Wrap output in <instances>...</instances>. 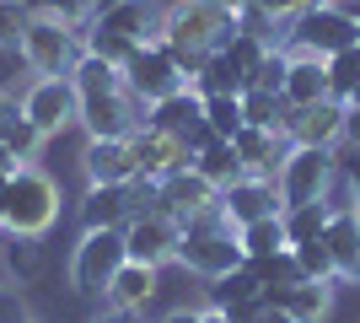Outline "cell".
I'll return each mask as SVG.
<instances>
[{
  "label": "cell",
  "mask_w": 360,
  "mask_h": 323,
  "mask_svg": "<svg viewBox=\"0 0 360 323\" xmlns=\"http://www.w3.org/2000/svg\"><path fill=\"white\" fill-rule=\"evenodd\" d=\"M178 227H183V237H178V264L188 270V275L221 280V275H231V270H242V264H248V253H242V243H237V227L221 215V205L183 215Z\"/></svg>",
  "instance_id": "6da1fadb"
},
{
  "label": "cell",
  "mask_w": 360,
  "mask_h": 323,
  "mask_svg": "<svg viewBox=\"0 0 360 323\" xmlns=\"http://www.w3.org/2000/svg\"><path fill=\"white\" fill-rule=\"evenodd\" d=\"M60 184L49 178L44 167H16L11 178H6V189H0V232L6 237H44L54 221H60Z\"/></svg>",
  "instance_id": "7a4b0ae2"
},
{
  "label": "cell",
  "mask_w": 360,
  "mask_h": 323,
  "mask_svg": "<svg viewBox=\"0 0 360 323\" xmlns=\"http://www.w3.org/2000/svg\"><path fill=\"white\" fill-rule=\"evenodd\" d=\"M167 44L199 49V54H221L231 38H237V11L221 6V0H172L162 11V32Z\"/></svg>",
  "instance_id": "3957f363"
},
{
  "label": "cell",
  "mask_w": 360,
  "mask_h": 323,
  "mask_svg": "<svg viewBox=\"0 0 360 323\" xmlns=\"http://www.w3.org/2000/svg\"><path fill=\"white\" fill-rule=\"evenodd\" d=\"M81 54H86V32L49 11H32L27 32H22V49H16V60L27 65L32 76H70Z\"/></svg>",
  "instance_id": "277c9868"
},
{
  "label": "cell",
  "mask_w": 360,
  "mask_h": 323,
  "mask_svg": "<svg viewBox=\"0 0 360 323\" xmlns=\"http://www.w3.org/2000/svg\"><path fill=\"white\" fill-rule=\"evenodd\" d=\"M355 44H360L355 11L333 6V0L312 6L307 16H296L285 27V49L290 54H312V60H333V54H345V49H355Z\"/></svg>",
  "instance_id": "5b68a950"
},
{
  "label": "cell",
  "mask_w": 360,
  "mask_h": 323,
  "mask_svg": "<svg viewBox=\"0 0 360 323\" xmlns=\"http://www.w3.org/2000/svg\"><path fill=\"white\" fill-rule=\"evenodd\" d=\"M129 248L124 232H81V243L70 248V291L75 296H103L108 280L124 270Z\"/></svg>",
  "instance_id": "8992f818"
},
{
  "label": "cell",
  "mask_w": 360,
  "mask_h": 323,
  "mask_svg": "<svg viewBox=\"0 0 360 323\" xmlns=\"http://www.w3.org/2000/svg\"><path fill=\"white\" fill-rule=\"evenodd\" d=\"M146 113L150 103H140L135 92H129V81H124L119 92H91L81 97V129H86V140H129L135 129H146Z\"/></svg>",
  "instance_id": "52a82bcc"
},
{
  "label": "cell",
  "mask_w": 360,
  "mask_h": 323,
  "mask_svg": "<svg viewBox=\"0 0 360 323\" xmlns=\"http://www.w3.org/2000/svg\"><path fill=\"white\" fill-rule=\"evenodd\" d=\"M339 178V151H323V146H290L285 167L274 172V184H280V200L285 205H312L323 200Z\"/></svg>",
  "instance_id": "ba28073f"
},
{
  "label": "cell",
  "mask_w": 360,
  "mask_h": 323,
  "mask_svg": "<svg viewBox=\"0 0 360 323\" xmlns=\"http://www.w3.org/2000/svg\"><path fill=\"white\" fill-rule=\"evenodd\" d=\"M22 113H27L44 135H65L75 119H81V92H75L70 76H38L22 92Z\"/></svg>",
  "instance_id": "9c48e42d"
},
{
  "label": "cell",
  "mask_w": 360,
  "mask_h": 323,
  "mask_svg": "<svg viewBox=\"0 0 360 323\" xmlns=\"http://www.w3.org/2000/svg\"><path fill=\"white\" fill-rule=\"evenodd\" d=\"M178 215L167 210H150V215H135L129 227H124V248H129V259L135 264H150V270H162V264L178 259Z\"/></svg>",
  "instance_id": "30bf717a"
},
{
  "label": "cell",
  "mask_w": 360,
  "mask_h": 323,
  "mask_svg": "<svg viewBox=\"0 0 360 323\" xmlns=\"http://www.w3.org/2000/svg\"><path fill=\"white\" fill-rule=\"evenodd\" d=\"M124 81H129V92H135L140 103H162V97H172V92H183V87H188V81H183V70L167 60V49L156 44V38L135 49V60L124 65Z\"/></svg>",
  "instance_id": "8fae6325"
},
{
  "label": "cell",
  "mask_w": 360,
  "mask_h": 323,
  "mask_svg": "<svg viewBox=\"0 0 360 323\" xmlns=\"http://www.w3.org/2000/svg\"><path fill=\"white\" fill-rule=\"evenodd\" d=\"M339 135H345V103H339V97H323V103H312V108H285V140L290 146L339 151Z\"/></svg>",
  "instance_id": "7c38bea8"
},
{
  "label": "cell",
  "mask_w": 360,
  "mask_h": 323,
  "mask_svg": "<svg viewBox=\"0 0 360 323\" xmlns=\"http://www.w3.org/2000/svg\"><path fill=\"white\" fill-rule=\"evenodd\" d=\"M285 200H280V184L274 178H237V184L221 189V215L231 227H248L258 215H280Z\"/></svg>",
  "instance_id": "4fadbf2b"
},
{
  "label": "cell",
  "mask_w": 360,
  "mask_h": 323,
  "mask_svg": "<svg viewBox=\"0 0 360 323\" xmlns=\"http://www.w3.org/2000/svg\"><path fill=\"white\" fill-rule=\"evenodd\" d=\"M231 146H237L248 178H274L290 156V140L280 135V129H253V124H242L237 135H231Z\"/></svg>",
  "instance_id": "5bb4252c"
},
{
  "label": "cell",
  "mask_w": 360,
  "mask_h": 323,
  "mask_svg": "<svg viewBox=\"0 0 360 323\" xmlns=\"http://www.w3.org/2000/svg\"><path fill=\"white\" fill-rule=\"evenodd\" d=\"M129 146H135L140 178H156V184H162L167 172H178V167H194V156L183 151V140L178 135H162V129H150V124L129 135Z\"/></svg>",
  "instance_id": "9a60e30c"
},
{
  "label": "cell",
  "mask_w": 360,
  "mask_h": 323,
  "mask_svg": "<svg viewBox=\"0 0 360 323\" xmlns=\"http://www.w3.org/2000/svg\"><path fill=\"white\" fill-rule=\"evenodd\" d=\"M156 189H162V210H167V215H178V221H183V215H194V210H210V205H221V189H215L199 167L167 172Z\"/></svg>",
  "instance_id": "2e32d148"
},
{
  "label": "cell",
  "mask_w": 360,
  "mask_h": 323,
  "mask_svg": "<svg viewBox=\"0 0 360 323\" xmlns=\"http://www.w3.org/2000/svg\"><path fill=\"white\" fill-rule=\"evenodd\" d=\"M75 215H81V232H124L129 227V189L124 184H86Z\"/></svg>",
  "instance_id": "e0dca14e"
},
{
  "label": "cell",
  "mask_w": 360,
  "mask_h": 323,
  "mask_svg": "<svg viewBox=\"0 0 360 323\" xmlns=\"http://www.w3.org/2000/svg\"><path fill=\"white\" fill-rule=\"evenodd\" d=\"M156 291H162V270H150V264H135V259H124V270L113 280H108V291L103 302L113 312H146L150 302H156Z\"/></svg>",
  "instance_id": "ac0fdd59"
},
{
  "label": "cell",
  "mask_w": 360,
  "mask_h": 323,
  "mask_svg": "<svg viewBox=\"0 0 360 323\" xmlns=\"http://www.w3.org/2000/svg\"><path fill=\"white\" fill-rule=\"evenodd\" d=\"M81 172L86 184H129L135 178V146L129 140H86L81 146Z\"/></svg>",
  "instance_id": "d6986e66"
},
{
  "label": "cell",
  "mask_w": 360,
  "mask_h": 323,
  "mask_svg": "<svg viewBox=\"0 0 360 323\" xmlns=\"http://www.w3.org/2000/svg\"><path fill=\"white\" fill-rule=\"evenodd\" d=\"M91 27L119 32V38H129V44H150V38L162 32V11H156V0H119V6L103 11Z\"/></svg>",
  "instance_id": "ffe728a7"
},
{
  "label": "cell",
  "mask_w": 360,
  "mask_h": 323,
  "mask_svg": "<svg viewBox=\"0 0 360 323\" xmlns=\"http://www.w3.org/2000/svg\"><path fill=\"white\" fill-rule=\"evenodd\" d=\"M285 108H312L328 97V60H312V54H290L285 87H280Z\"/></svg>",
  "instance_id": "44dd1931"
},
{
  "label": "cell",
  "mask_w": 360,
  "mask_h": 323,
  "mask_svg": "<svg viewBox=\"0 0 360 323\" xmlns=\"http://www.w3.org/2000/svg\"><path fill=\"white\" fill-rule=\"evenodd\" d=\"M248 270L258 275V286H264V302H285L290 286H301V264L290 248H280V253H264V259H248Z\"/></svg>",
  "instance_id": "7402d4cb"
},
{
  "label": "cell",
  "mask_w": 360,
  "mask_h": 323,
  "mask_svg": "<svg viewBox=\"0 0 360 323\" xmlns=\"http://www.w3.org/2000/svg\"><path fill=\"white\" fill-rule=\"evenodd\" d=\"M194 119H205V97H199L194 87H183V92L162 97V103H150V113H146V124L162 129V135H183Z\"/></svg>",
  "instance_id": "603a6c76"
},
{
  "label": "cell",
  "mask_w": 360,
  "mask_h": 323,
  "mask_svg": "<svg viewBox=\"0 0 360 323\" xmlns=\"http://www.w3.org/2000/svg\"><path fill=\"white\" fill-rule=\"evenodd\" d=\"M323 243L339 264V280L349 286V270H355V253H360V210H333L328 227H323Z\"/></svg>",
  "instance_id": "cb8c5ba5"
},
{
  "label": "cell",
  "mask_w": 360,
  "mask_h": 323,
  "mask_svg": "<svg viewBox=\"0 0 360 323\" xmlns=\"http://www.w3.org/2000/svg\"><path fill=\"white\" fill-rule=\"evenodd\" d=\"M188 87H194L199 97H242L248 92V76L231 65V54H210V65H205Z\"/></svg>",
  "instance_id": "d4e9b609"
},
{
  "label": "cell",
  "mask_w": 360,
  "mask_h": 323,
  "mask_svg": "<svg viewBox=\"0 0 360 323\" xmlns=\"http://www.w3.org/2000/svg\"><path fill=\"white\" fill-rule=\"evenodd\" d=\"M280 308H285L296 323H328V312H333V286L301 280V286H290V291H285V302H280Z\"/></svg>",
  "instance_id": "484cf974"
},
{
  "label": "cell",
  "mask_w": 360,
  "mask_h": 323,
  "mask_svg": "<svg viewBox=\"0 0 360 323\" xmlns=\"http://www.w3.org/2000/svg\"><path fill=\"white\" fill-rule=\"evenodd\" d=\"M328 205L323 200H312V205H285L280 210V227H285V243L296 248V243H312V237H323V227H328Z\"/></svg>",
  "instance_id": "4316f807"
},
{
  "label": "cell",
  "mask_w": 360,
  "mask_h": 323,
  "mask_svg": "<svg viewBox=\"0 0 360 323\" xmlns=\"http://www.w3.org/2000/svg\"><path fill=\"white\" fill-rule=\"evenodd\" d=\"M242 124H253V129H280V135H285V97L264 92V87H248V92H242Z\"/></svg>",
  "instance_id": "83f0119b"
},
{
  "label": "cell",
  "mask_w": 360,
  "mask_h": 323,
  "mask_svg": "<svg viewBox=\"0 0 360 323\" xmlns=\"http://www.w3.org/2000/svg\"><path fill=\"white\" fill-rule=\"evenodd\" d=\"M194 167L205 172L215 189L237 184V178H248V172H242V156H237V146H231V140H215V146H205V151L194 156Z\"/></svg>",
  "instance_id": "f1b7e54d"
},
{
  "label": "cell",
  "mask_w": 360,
  "mask_h": 323,
  "mask_svg": "<svg viewBox=\"0 0 360 323\" xmlns=\"http://www.w3.org/2000/svg\"><path fill=\"white\" fill-rule=\"evenodd\" d=\"M237 243L248 259H264V253H280L285 243V227H280V215H258V221H248V227H237Z\"/></svg>",
  "instance_id": "f546056e"
},
{
  "label": "cell",
  "mask_w": 360,
  "mask_h": 323,
  "mask_svg": "<svg viewBox=\"0 0 360 323\" xmlns=\"http://www.w3.org/2000/svg\"><path fill=\"white\" fill-rule=\"evenodd\" d=\"M70 81H75V92H81V97H91V92H119V87H124V70H119V65H108V60H97V54H81L75 70H70Z\"/></svg>",
  "instance_id": "4dcf8cb0"
},
{
  "label": "cell",
  "mask_w": 360,
  "mask_h": 323,
  "mask_svg": "<svg viewBox=\"0 0 360 323\" xmlns=\"http://www.w3.org/2000/svg\"><path fill=\"white\" fill-rule=\"evenodd\" d=\"M237 32H248V38H258L264 49H285V22L280 16H269L258 0H248L237 11Z\"/></svg>",
  "instance_id": "1f68e13d"
},
{
  "label": "cell",
  "mask_w": 360,
  "mask_h": 323,
  "mask_svg": "<svg viewBox=\"0 0 360 323\" xmlns=\"http://www.w3.org/2000/svg\"><path fill=\"white\" fill-rule=\"evenodd\" d=\"M290 253H296V264H301V280L339 286V264H333V253H328V243H323V237H312V243H296Z\"/></svg>",
  "instance_id": "d6a6232c"
},
{
  "label": "cell",
  "mask_w": 360,
  "mask_h": 323,
  "mask_svg": "<svg viewBox=\"0 0 360 323\" xmlns=\"http://www.w3.org/2000/svg\"><path fill=\"white\" fill-rule=\"evenodd\" d=\"M0 259H6V275H11L16 286H27V280H38V270H44V253H38V237H11Z\"/></svg>",
  "instance_id": "836d02e7"
},
{
  "label": "cell",
  "mask_w": 360,
  "mask_h": 323,
  "mask_svg": "<svg viewBox=\"0 0 360 323\" xmlns=\"http://www.w3.org/2000/svg\"><path fill=\"white\" fill-rule=\"evenodd\" d=\"M215 291H210V302L215 308H237V302H253V296H264V286H258V275L242 264V270H231V275H221V280H210Z\"/></svg>",
  "instance_id": "e575fe53"
},
{
  "label": "cell",
  "mask_w": 360,
  "mask_h": 323,
  "mask_svg": "<svg viewBox=\"0 0 360 323\" xmlns=\"http://www.w3.org/2000/svg\"><path fill=\"white\" fill-rule=\"evenodd\" d=\"M27 22H32V0H0V49H6V54L22 49Z\"/></svg>",
  "instance_id": "d590c367"
},
{
  "label": "cell",
  "mask_w": 360,
  "mask_h": 323,
  "mask_svg": "<svg viewBox=\"0 0 360 323\" xmlns=\"http://www.w3.org/2000/svg\"><path fill=\"white\" fill-rule=\"evenodd\" d=\"M135 49H140V44H129V38H119V32L86 27V54H97V60H108V65H119V70L135 60Z\"/></svg>",
  "instance_id": "8d00e7d4"
},
{
  "label": "cell",
  "mask_w": 360,
  "mask_h": 323,
  "mask_svg": "<svg viewBox=\"0 0 360 323\" xmlns=\"http://www.w3.org/2000/svg\"><path fill=\"white\" fill-rule=\"evenodd\" d=\"M355 81H360V44L328 60V97H339V103H345V97L355 92Z\"/></svg>",
  "instance_id": "74e56055"
},
{
  "label": "cell",
  "mask_w": 360,
  "mask_h": 323,
  "mask_svg": "<svg viewBox=\"0 0 360 323\" xmlns=\"http://www.w3.org/2000/svg\"><path fill=\"white\" fill-rule=\"evenodd\" d=\"M205 124L221 140H231L242 129V97H205Z\"/></svg>",
  "instance_id": "f35d334b"
},
{
  "label": "cell",
  "mask_w": 360,
  "mask_h": 323,
  "mask_svg": "<svg viewBox=\"0 0 360 323\" xmlns=\"http://www.w3.org/2000/svg\"><path fill=\"white\" fill-rule=\"evenodd\" d=\"M32 11H49V16H60V22H70V27L86 32L91 22H97V0H38Z\"/></svg>",
  "instance_id": "ab89813d"
},
{
  "label": "cell",
  "mask_w": 360,
  "mask_h": 323,
  "mask_svg": "<svg viewBox=\"0 0 360 323\" xmlns=\"http://www.w3.org/2000/svg\"><path fill=\"white\" fill-rule=\"evenodd\" d=\"M285 70H290V49H269V54H264V65H258V76H253V87L280 92V87H285Z\"/></svg>",
  "instance_id": "60d3db41"
},
{
  "label": "cell",
  "mask_w": 360,
  "mask_h": 323,
  "mask_svg": "<svg viewBox=\"0 0 360 323\" xmlns=\"http://www.w3.org/2000/svg\"><path fill=\"white\" fill-rule=\"evenodd\" d=\"M27 296L16 291V280H0V323H27Z\"/></svg>",
  "instance_id": "b9f144b4"
},
{
  "label": "cell",
  "mask_w": 360,
  "mask_h": 323,
  "mask_svg": "<svg viewBox=\"0 0 360 323\" xmlns=\"http://www.w3.org/2000/svg\"><path fill=\"white\" fill-rule=\"evenodd\" d=\"M258 6H264V11H269V16H280V22H285V27H290L296 16H307V11H312V6H323V0H258Z\"/></svg>",
  "instance_id": "7bdbcfd3"
},
{
  "label": "cell",
  "mask_w": 360,
  "mask_h": 323,
  "mask_svg": "<svg viewBox=\"0 0 360 323\" xmlns=\"http://www.w3.org/2000/svg\"><path fill=\"white\" fill-rule=\"evenodd\" d=\"M183 151H188V156H199V151H205V146H215V140H221V135H215V129H210V124H205V119H194V124H188V129H183Z\"/></svg>",
  "instance_id": "ee69618b"
},
{
  "label": "cell",
  "mask_w": 360,
  "mask_h": 323,
  "mask_svg": "<svg viewBox=\"0 0 360 323\" xmlns=\"http://www.w3.org/2000/svg\"><path fill=\"white\" fill-rule=\"evenodd\" d=\"M258 308H264V296H253V302H237V308H221L226 323H258Z\"/></svg>",
  "instance_id": "f6af8a7d"
},
{
  "label": "cell",
  "mask_w": 360,
  "mask_h": 323,
  "mask_svg": "<svg viewBox=\"0 0 360 323\" xmlns=\"http://www.w3.org/2000/svg\"><path fill=\"white\" fill-rule=\"evenodd\" d=\"M339 146L360 151V108H349V103H345V135H339Z\"/></svg>",
  "instance_id": "bcb514c9"
},
{
  "label": "cell",
  "mask_w": 360,
  "mask_h": 323,
  "mask_svg": "<svg viewBox=\"0 0 360 323\" xmlns=\"http://www.w3.org/2000/svg\"><path fill=\"white\" fill-rule=\"evenodd\" d=\"M258 323H296V318H290L285 308H274V302H264V308H258Z\"/></svg>",
  "instance_id": "7dc6e473"
},
{
  "label": "cell",
  "mask_w": 360,
  "mask_h": 323,
  "mask_svg": "<svg viewBox=\"0 0 360 323\" xmlns=\"http://www.w3.org/2000/svg\"><path fill=\"white\" fill-rule=\"evenodd\" d=\"M91 323H146V312H113V308H108L103 318H91Z\"/></svg>",
  "instance_id": "c3c4849f"
},
{
  "label": "cell",
  "mask_w": 360,
  "mask_h": 323,
  "mask_svg": "<svg viewBox=\"0 0 360 323\" xmlns=\"http://www.w3.org/2000/svg\"><path fill=\"white\" fill-rule=\"evenodd\" d=\"M162 323H199V308H172Z\"/></svg>",
  "instance_id": "681fc988"
},
{
  "label": "cell",
  "mask_w": 360,
  "mask_h": 323,
  "mask_svg": "<svg viewBox=\"0 0 360 323\" xmlns=\"http://www.w3.org/2000/svg\"><path fill=\"white\" fill-rule=\"evenodd\" d=\"M199 323H226V312H221V308L210 302V308H199Z\"/></svg>",
  "instance_id": "f907efd6"
},
{
  "label": "cell",
  "mask_w": 360,
  "mask_h": 323,
  "mask_svg": "<svg viewBox=\"0 0 360 323\" xmlns=\"http://www.w3.org/2000/svg\"><path fill=\"white\" fill-rule=\"evenodd\" d=\"M345 103H349V108H360V81H355V92H349V97H345Z\"/></svg>",
  "instance_id": "816d5d0a"
},
{
  "label": "cell",
  "mask_w": 360,
  "mask_h": 323,
  "mask_svg": "<svg viewBox=\"0 0 360 323\" xmlns=\"http://www.w3.org/2000/svg\"><path fill=\"white\" fill-rule=\"evenodd\" d=\"M221 6H231V11H242V6H248V0H221Z\"/></svg>",
  "instance_id": "f5cc1de1"
},
{
  "label": "cell",
  "mask_w": 360,
  "mask_h": 323,
  "mask_svg": "<svg viewBox=\"0 0 360 323\" xmlns=\"http://www.w3.org/2000/svg\"><path fill=\"white\" fill-rule=\"evenodd\" d=\"M333 6H345V11H355V6H360V0H333Z\"/></svg>",
  "instance_id": "db71d44e"
},
{
  "label": "cell",
  "mask_w": 360,
  "mask_h": 323,
  "mask_svg": "<svg viewBox=\"0 0 360 323\" xmlns=\"http://www.w3.org/2000/svg\"><path fill=\"white\" fill-rule=\"evenodd\" d=\"M27 323H38V318H27Z\"/></svg>",
  "instance_id": "11a10c76"
}]
</instances>
